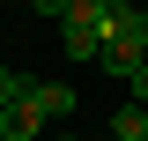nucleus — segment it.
<instances>
[{
	"label": "nucleus",
	"mask_w": 148,
	"mask_h": 141,
	"mask_svg": "<svg viewBox=\"0 0 148 141\" xmlns=\"http://www.w3.org/2000/svg\"><path fill=\"white\" fill-rule=\"evenodd\" d=\"M37 126H45L37 89H30V97H15V104H0V141H37Z\"/></svg>",
	"instance_id": "obj_3"
},
{
	"label": "nucleus",
	"mask_w": 148,
	"mask_h": 141,
	"mask_svg": "<svg viewBox=\"0 0 148 141\" xmlns=\"http://www.w3.org/2000/svg\"><path fill=\"white\" fill-rule=\"evenodd\" d=\"M111 134H119V141H126V134H148V111H141V104H126L119 119H111Z\"/></svg>",
	"instance_id": "obj_6"
},
{
	"label": "nucleus",
	"mask_w": 148,
	"mask_h": 141,
	"mask_svg": "<svg viewBox=\"0 0 148 141\" xmlns=\"http://www.w3.org/2000/svg\"><path fill=\"white\" fill-rule=\"evenodd\" d=\"M104 67L119 74V82H133V67H148V8H141V0H119V8H111Z\"/></svg>",
	"instance_id": "obj_1"
},
{
	"label": "nucleus",
	"mask_w": 148,
	"mask_h": 141,
	"mask_svg": "<svg viewBox=\"0 0 148 141\" xmlns=\"http://www.w3.org/2000/svg\"><path fill=\"white\" fill-rule=\"evenodd\" d=\"M133 104L148 111V67H133Z\"/></svg>",
	"instance_id": "obj_7"
},
{
	"label": "nucleus",
	"mask_w": 148,
	"mask_h": 141,
	"mask_svg": "<svg viewBox=\"0 0 148 141\" xmlns=\"http://www.w3.org/2000/svg\"><path fill=\"white\" fill-rule=\"evenodd\" d=\"M52 141H82V134H52Z\"/></svg>",
	"instance_id": "obj_8"
},
{
	"label": "nucleus",
	"mask_w": 148,
	"mask_h": 141,
	"mask_svg": "<svg viewBox=\"0 0 148 141\" xmlns=\"http://www.w3.org/2000/svg\"><path fill=\"white\" fill-rule=\"evenodd\" d=\"M37 111L45 119H74V89L67 82H37Z\"/></svg>",
	"instance_id": "obj_4"
},
{
	"label": "nucleus",
	"mask_w": 148,
	"mask_h": 141,
	"mask_svg": "<svg viewBox=\"0 0 148 141\" xmlns=\"http://www.w3.org/2000/svg\"><path fill=\"white\" fill-rule=\"evenodd\" d=\"M141 8H148V0H141Z\"/></svg>",
	"instance_id": "obj_11"
},
{
	"label": "nucleus",
	"mask_w": 148,
	"mask_h": 141,
	"mask_svg": "<svg viewBox=\"0 0 148 141\" xmlns=\"http://www.w3.org/2000/svg\"><path fill=\"white\" fill-rule=\"evenodd\" d=\"M67 59H104V37H111V0H67Z\"/></svg>",
	"instance_id": "obj_2"
},
{
	"label": "nucleus",
	"mask_w": 148,
	"mask_h": 141,
	"mask_svg": "<svg viewBox=\"0 0 148 141\" xmlns=\"http://www.w3.org/2000/svg\"><path fill=\"white\" fill-rule=\"evenodd\" d=\"M111 8H119V0H111Z\"/></svg>",
	"instance_id": "obj_10"
},
{
	"label": "nucleus",
	"mask_w": 148,
	"mask_h": 141,
	"mask_svg": "<svg viewBox=\"0 0 148 141\" xmlns=\"http://www.w3.org/2000/svg\"><path fill=\"white\" fill-rule=\"evenodd\" d=\"M30 89H37V82H30L22 67H0V104H15V97H30Z\"/></svg>",
	"instance_id": "obj_5"
},
{
	"label": "nucleus",
	"mask_w": 148,
	"mask_h": 141,
	"mask_svg": "<svg viewBox=\"0 0 148 141\" xmlns=\"http://www.w3.org/2000/svg\"><path fill=\"white\" fill-rule=\"evenodd\" d=\"M126 141H148V134H126Z\"/></svg>",
	"instance_id": "obj_9"
}]
</instances>
